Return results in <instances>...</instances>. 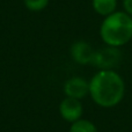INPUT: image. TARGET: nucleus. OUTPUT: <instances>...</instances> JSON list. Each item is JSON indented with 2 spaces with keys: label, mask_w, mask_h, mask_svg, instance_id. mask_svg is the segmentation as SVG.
<instances>
[{
  "label": "nucleus",
  "mask_w": 132,
  "mask_h": 132,
  "mask_svg": "<svg viewBox=\"0 0 132 132\" xmlns=\"http://www.w3.org/2000/svg\"><path fill=\"white\" fill-rule=\"evenodd\" d=\"M125 82L115 70H98L89 80V96L101 108H114L123 101Z\"/></svg>",
  "instance_id": "obj_1"
},
{
  "label": "nucleus",
  "mask_w": 132,
  "mask_h": 132,
  "mask_svg": "<svg viewBox=\"0 0 132 132\" xmlns=\"http://www.w3.org/2000/svg\"><path fill=\"white\" fill-rule=\"evenodd\" d=\"M100 37L108 46L121 48L132 39V16L116 11L105 16L100 26Z\"/></svg>",
  "instance_id": "obj_2"
},
{
  "label": "nucleus",
  "mask_w": 132,
  "mask_h": 132,
  "mask_svg": "<svg viewBox=\"0 0 132 132\" xmlns=\"http://www.w3.org/2000/svg\"><path fill=\"white\" fill-rule=\"evenodd\" d=\"M122 59L123 53L121 49L105 45L104 48L95 51L92 65L98 70H115L122 63Z\"/></svg>",
  "instance_id": "obj_3"
},
{
  "label": "nucleus",
  "mask_w": 132,
  "mask_h": 132,
  "mask_svg": "<svg viewBox=\"0 0 132 132\" xmlns=\"http://www.w3.org/2000/svg\"><path fill=\"white\" fill-rule=\"evenodd\" d=\"M63 92L65 94V97L82 100L89 95V81L78 75L71 77L64 82Z\"/></svg>",
  "instance_id": "obj_4"
},
{
  "label": "nucleus",
  "mask_w": 132,
  "mask_h": 132,
  "mask_svg": "<svg viewBox=\"0 0 132 132\" xmlns=\"http://www.w3.org/2000/svg\"><path fill=\"white\" fill-rule=\"evenodd\" d=\"M59 115L64 121L68 122L70 124L74 123V122L79 121L82 118V114H84V105H82L81 101L77 100V98L72 97H65L59 103Z\"/></svg>",
  "instance_id": "obj_5"
},
{
  "label": "nucleus",
  "mask_w": 132,
  "mask_h": 132,
  "mask_svg": "<svg viewBox=\"0 0 132 132\" xmlns=\"http://www.w3.org/2000/svg\"><path fill=\"white\" fill-rule=\"evenodd\" d=\"M95 51L96 50L92 46L90 43L80 39L71 45L70 56L79 65H92L94 56H95Z\"/></svg>",
  "instance_id": "obj_6"
},
{
  "label": "nucleus",
  "mask_w": 132,
  "mask_h": 132,
  "mask_svg": "<svg viewBox=\"0 0 132 132\" xmlns=\"http://www.w3.org/2000/svg\"><path fill=\"white\" fill-rule=\"evenodd\" d=\"M117 0H92L94 12L103 18L115 13L117 11Z\"/></svg>",
  "instance_id": "obj_7"
},
{
  "label": "nucleus",
  "mask_w": 132,
  "mask_h": 132,
  "mask_svg": "<svg viewBox=\"0 0 132 132\" xmlns=\"http://www.w3.org/2000/svg\"><path fill=\"white\" fill-rule=\"evenodd\" d=\"M68 132H98L97 126L89 119L81 118L71 124Z\"/></svg>",
  "instance_id": "obj_8"
},
{
  "label": "nucleus",
  "mask_w": 132,
  "mask_h": 132,
  "mask_svg": "<svg viewBox=\"0 0 132 132\" xmlns=\"http://www.w3.org/2000/svg\"><path fill=\"white\" fill-rule=\"evenodd\" d=\"M24 7L30 12H42L48 7L50 0H22Z\"/></svg>",
  "instance_id": "obj_9"
},
{
  "label": "nucleus",
  "mask_w": 132,
  "mask_h": 132,
  "mask_svg": "<svg viewBox=\"0 0 132 132\" xmlns=\"http://www.w3.org/2000/svg\"><path fill=\"white\" fill-rule=\"evenodd\" d=\"M122 5H123V11L132 16V0H123Z\"/></svg>",
  "instance_id": "obj_10"
}]
</instances>
